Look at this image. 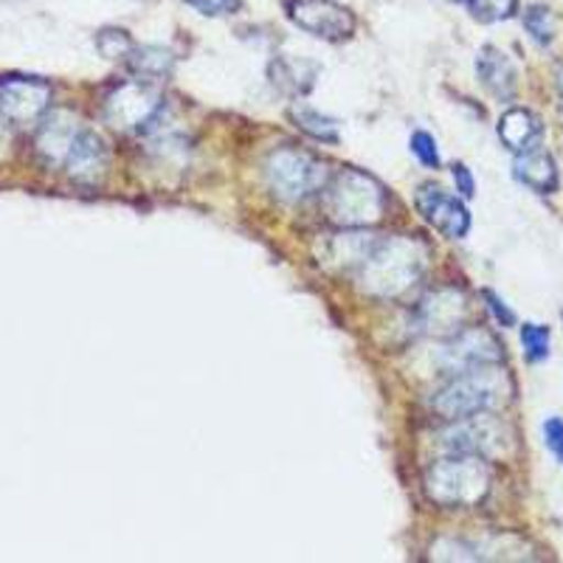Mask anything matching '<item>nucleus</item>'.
<instances>
[{
    "label": "nucleus",
    "instance_id": "obj_1",
    "mask_svg": "<svg viewBox=\"0 0 563 563\" xmlns=\"http://www.w3.org/2000/svg\"><path fill=\"white\" fill-rule=\"evenodd\" d=\"M429 268V249L415 238H378L358 274L361 288L378 299H397L415 288Z\"/></svg>",
    "mask_w": 563,
    "mask_h": 563
},
{
    "label": "nucleus",
    "instance_id": "obj_2",
    "mask_svg": "<svg viewBox=\"0 0 563 563\" xmlns=\"http://www.w3.org/2000/svg\"><path fill=\"white\" fill-rule=\"evenodd\" d=\"M321 211L339 229H366L384 218L386 189L361 169H341L321 189Z\"/></svg>",
    "mask_w": 563,
    "mask_h": 563
},
{
    "label": "nucleus",
    "instance_id": "obj_3",
    "mask_svg": "<svg viewBox=\"0 0 563 563\" xmlns=\"http://www.w3.org/2000/svg\"><path fill=\"white\" fill-rule=\"evenodd\" d=\"M512 384L501 364H485L454 375L449 386H442L434 397V411L442 420L456 422L467 417L487 415L499 409L510 397Z\"/></svg>",
    "mask_w": 563,
    "mask_h": 563
},
{
    "label": "nucleus",
    "instance_id": "obj_4",
    "mask_svg": "<svg viewBox=\"0 0 563 563\" xmlns=\"http://www.w3.org/2000/svg\"><path fill=\"white\" fill-rule=\"evenodd\" d=\"M426 493L440 507H476L490 493V467L485 456L449 454L426 471Z\"/></svg>",
    "mask_w": 563,
    "mask_h": 563
},
{
    "label": "nucleus",
    "instance_id": "obj_5",
    "mask_svg": "<svg viewBox=\"0 0 563 563\" xmlns=\"http://www.w3.org/2000/svg\"><path fill=\"white\" fill-rule=\"evenodd\" d=\"M265 178H268L271 192L276 198L285 200V203H299V200L321 192L327 180H330V173L310 153L282 147L265 161Z\"/></svg>",
    "mask_w": 563,
    "mask_h": 563
},
{
    "label": "nucleus",
    "instance_id": "obj_6",
    "mask_svg": "<svg viewBox=\"0 0 563 563\" xmlns=\"http://www.w3.org/2000/svg\"><path fill=\"white\" fill-rule=\"evenodd\" d=\"M164 108V97L153 88V82L135 79L124 82L104 99V119L119 130H144L158 119Z\"/></svg>",
    "mask_w": 563,
    "mask_h": 563
},
{
    "label": "nucleus",
    "instance_id": "obj_7",
    "mask_svg": "<svg viewBox=\"0 0 563 563\" xmlns=\"http://www.w3.org/2000/svg\"><path fill=\"white\" fill-rule=\"evenodd\" d=\"M285 14L301 32L327 43H341L355 32V14L335 0H285Z\"/></svg>",
    "mask_w": 563,
    "mask_h": 563
},
{
    "label": "nucleus",
    "instance_id": "obj_8",
    "mask_svg": "<svg viewBox=\"0 0 563 563\" xmlns=\"http://www.w3.org/2000/svg\"><path fill=\"white\" fill-rule=\"evenodd\" d=\"M52 104V85L37 77H0V119L9 124L40 122Z\"/></svg>",
    "mask_w": 563,
    "mask_h": 563
},
{
    "label": "nucleus",
    "instance_id": "obj_9",
    "mask_svg": "<svg viewBox=\"0 0 563 563\" xmlns=\"http://www.w3.org/2000/svg\"><path fill=\"white\" fill-rule=\"evenodd\" d=\"M442 449L449 454H474V456H496L505 449V426L487 415L467 417V420L451 422L440 434Z\"/></svg>",
    "mask_w": 563,
    "mask_h": 563
},
{
    "label": "nucleus",
    "instance_id": "obj_10",
    "mask_svg": "<svg viewBox=\"0 0 563 563\" xmlns=\"http://www.w3.org/2000/svg\"><path fill=\"white\" fill-rule=\"evenodd\" d=\"M440 364L451 375H460V372L476 369V366L485 364H501V344L485 327H467V330L462 327L460 333L451 335L445 350H442Z\"/></svg>",
    "mask_w": 563,
    "mask_h": 563
},
{
    "label": "nucleus",
    "instance_id": "obj_11",
    "mask_svg": "<svg viewBox=\"0 0 563 563\" xmlns=\"http://www.w3.org/2000/svg\"><path fill=\"white\" fill-rule=\"evenodd\" d=\"M415 203L422 220L434 225L437 231H442L445 238L460 240L471 229V214H467L465 203L460 198H454V195L445 192L442 186L422 184L415 195Z\"/></svg>",
    "mask_w": 563,
    "mask_h": 563
},
{
    "label": "nucleus",
    "instance_id": "obj_12",
    "mask_svg": "<svg viewBox=\"0 0 563 563\" xmlns=\"http://www.w3.org/2000/svg\"><path fill=\"white\" fill-rule=\"evenodd\" d=\"M420 333L440 335V339H451L465 327L467 321V301L462 290L442 288L429 294L420 301V308L415 313Z\"/></svg>",
    "mask_w": 563,
    "mask_h": 563
},
{
    "label": "nucleus",
    "instance_id": "obj_13",
    "mask_svg": "<svg viewBox=\"0 0 563 563\" xmlns=\"http://www.w3.org/2000/svg\"><path fill=\"white\" fill-rule=\"evenodd\" d=\"M110 155L108 147H104L102 135H97L93 130L82 128L79 130L74 147H70L68 158H65L63 169L68 173V178L74 184L82 186H97L102 184V178L108 175Z\"/></svg>",
    "mask_w": 563,
    "mask_h": 563
},
{
    "label": "nucleus",
    "instance_id": "obj_14",
    "mask_svg": "<svg viewBox=\"0 0 563 563\" xmlns=\"http://www.w3.org/2000/svg\"><path fill=\"white\" fill-rule=\"evenodd\" d=\"M79 130L82 128H79L77 119L70 113H52L40 124L37 155L48 167H63L70 147H74V141H77Z\"/></svg>",
    "mask_w": 563,
    "mask_h": 563
},
{
    "label": "nucleus",
    "instance_id": "obj_15",
    "mask_svg": "<svg viewBox=\"0 0 563 563\" xmlns=\"http://www.w3.org/2000/svg\"><path fill=\"white\" fill-rule=\"evenodd\" d=\"M476 74H479L482 85L490 90L496 99H512L516 97V88H519V70L512 65V59L507 57L501 48L496 45H485L476 57Z\"/></svg>",
    "mask_w": 563,
    "mask_h": 563
},
{
    "label": "nucleus",
    "instance_id": "obj_16",
    "mask_svg": "<svg viewBox=\"0 0 563 563\" xmlns=\"http://www.w3.org/2000/svg\"><path fill=\"white\" fill-rule=\"evenodd\" d=\"M375 240H378V234H369L364 229H344L330 238V243L321 251V260L341 271H358Z\"/></svg>",
    "mask_w": 563,
    "mask_h": 563
},
{
    "label": "nucleus",
    "instance_id": "obj_17",
    "mask_svg": "<svg viewBox=\"0 0 563 563\" xmlns=\"http://www.w3.org/2000/svg\"><path fill=\"white\" fill-rule=\"evenodd\" d=\"M541 135H544V124L527 108H510L499 119L501 144L516 155L527 153V150H536Z\"/></svg>",
    "mask_w": 563,
    "mask_h": 563
},
{
    "label": "nucleus",
    "instance_id": "obj_18",
    "mask_svg": "<svg viewBox=\"0 0 563 563\" xmlns=\"http://www.w3.org/2000/svg\"><path fill=\"white\" fill-rule=\"evenodd\" d=\"M512 175L538 195H552L558 189V164L544 150H527L516 155Z\"/></svg>",
    "mask_w": 563,
    "mask_h": 563
},
{
    "label": "nucleus",
    "instance_id": "obj_19",
    "mask_svg": "<svg viewBox=\"0 0 563 563\" xmlns=\"http://www.w3.org/2000/svg\"><path fill=\"white\" fill-rule=\"evenodd\" d=\"M316 74H319V68L313 63H305V59L279 57L276 63H271V79L285 93H308L313 88Z\"/></svg>",
    "mask_w": 563,
    "mask_h": 563
},
{
    "label": "nucleus",
    "instance_id": "obj_20",
    "mask_svg": "<svg viewBox=\"0 0 563 563\" xmlns=\"http://www.w3.org/2000/svg\"><path fill=\"white\" fill-rule=\"evenodd\" d=\"M130 70L135 77L144 79V82H158V79L169 77L175 68V57L167 48H158V45H135L133 54L128 57Z\"/></svg>",
    "mask_w": 563,
    "mask_h": 563
},
{
    "label": "nucleus",
    "instance_id": "obj_21",
    "mask_svg": "<svg viewBox=\"0 0 563 563\" xmlns=\"http://www.w3.org/2000/svg\"><path fill=\"white\" fill-rule=\"evenodd\" d=\"M290 119H294L296 128L305 130L310 139L330 141V144L339 141V122H335L333 115L319 113V110L308 108V104H294V108H290Z\"/></svg>",
    "mask_w": 563,
    "mask_h": 563
},
{
    "label": "nucleus",
    "instance_id": "obj_22",
    "mask_svg": "<svg viewBox=\"0 0 563 563\" xmlns=\"http://www.w3.org/2000/svg\"><path fill=\"white\" fill-rule=\"evenodd\" d=\"M97 48L104 59H128L133 54L135 43L124 29H102L97 34Z\"/></svg>",
    "mask_w": 563,
    "mask_h": 563
},
{
    "label": "nucleus",
    "instance_id": "obj_23",
    "mask_svg": "<svg viewBox=\"0 0 563 563\" xmlns=\"http://www.w3.org/2000/svg\"><path fill=\"white\" fill-rule=\"evenodd\" d=\"M467 9L479 23H499L510 20L519 9V0H467Z\"/></svg>",
    "mask_w": 563,
    "mask_h": 563
},
{
    "label": "nucleus",
    "instance_id": "obj_24",
    "mask_svg": "<svg viewBox=\"0 0 563 563\" xmlns=\"http://www.w3.org/2000/svg\"><path fill=\"white\" fill-rule=\"evenodd\" d=\"M525 29L541 45H550L555 40V20H552V12L547 7H538V3L525 12Z\"/></svg>",
    "mask_w": 563,
    "mask_h": 563
},
{
    "label": "nucleus",
    "instance_id": "obj_25",
    "mask_svg": "<svg viewBox=\"0 0 563 563\" xmlns=\"http://www.w3.org/2000/svg\"><path fill=\"white\" fill-rule=\"evenodd\" d=\"M521 344L530 364H538L550 355V327L544 324H525L521 327Z\"/></svg>",
    "mask_w": 563,
    "mask_h": 563
},
{
    "label": "nucleus",
    "instance_id": "obj_26",
    "mask_svg": "<svg viewBox=\"0 0 563 563\" xmlns=\"http://www.w3.org/2000/svg\"><path fill=\"white\" fill-rule=\"evenodd\" d=\"M409 147L411 153L417 155V161H420L422 167H431V169L440 167V150H437L434 135H429L426 130H417V133L411 135Z\"/></svg>",
    "mask_w": 563,
    "mask_h": 563
},
{
    "label": "nucleus",
    "instance_id": "obj_27",
    "mask_svg": "<svg viewBox=\"0 0 563 563\" xmlns=\"http://www.w3.org/2000/svg\"><path fill=\"white\" fill-rule=\"evenodd\" d=\"M186 3L206 18H223V14H234L240 9V0H186Z\"/></svg>",
    "mask_w": 563,
    "mask_h": 563
},
{
    "label": "nucleus",
    "instance_id": "obj_28",
    "mask_svg": "<svg viewBox=\"0 0 563 563\" xmlns=\"http://www.w3.org/2000/svg\"><path fill=\"white\" fill-rule=\"evenodd\" d=\"M544 440H547V449L555 454V460L563 465V420L561 417H550L544 422Z\"/></svg>",
    "mask_w": 563,
    "mask_h": 563
},
{
    "label": "nucleus",
    "instance_id": "obj_29",
    "mask_svg": "<svg viewBox=\"0 0 563 563\" xmlns=\"http://www.w3.org/2000/svg\"><path fill=\"white\" fill-rule=\"evenodd\" d=\"M482 296H485L487 308H490V313L496 316V321H499L501 327H512V324H516V313H512V310L507 308V305L499 299V296L490 294V290H485V294H482Z\"/></svg>",
    "mask_w": 563,
    "mask_h": 563
},
{
    "label": "nucleus",
    "instance_id": "obj_30",
    "mask_svg": "<svg viewBox=\"0 0 563 563\" xmlns=\"http://www.w3.org/2000/svg\"><path fill=\"white\" fill-rule=\"evenodd\" d=\"M454 184L456 192H460L462 198H474V175H471V169H467L465 164H454Z\"/></svg>",
    "mask_w": 563,
    "mask_h": 563
},
{
    "label": "nucleus",
    "instance_id": "obj_31",
    "mask_svg": "<svg viewBox=\"0 0 563 563\" xmlns=\"http://www.w3.org/2000/svg\"><path fill=\"white\" fill-rule=\"evenodd\" d=\"M555 85H558V99H561V108H563V65H558Z\"/></svg>",
    "mask_w": 563,
    "mask_h": 563
},
{
    "label": "nucleus",
    "instance_id": "obj_32",
    "mask_svg": "<svg viewBox=\"0 0 563 563\" xmlns=\"http://www.w3.org/2000/svg\"><path fill=\"white\" fill-rule=\"evenodd\" d=\"M3 147H7V135H3V130H0V153H3Z\"/></svg>",
    "mask_w": 563,
    "mask_h": 563
},
{
    "label": "nucleus",
    "instance_id": "obj_33",
    "mask_svg": "<svg viewBox=\"0 0 563 563\" xmlns=\"http://www.w3.org/2000/svg\"><path fill=\"white\" fill-rule=\"evenodd\" d=\"M454 3H460V0H454Z\"/></svg>",
    "mask_w": 563,
    "mask_h": 563
}]
</instances>
